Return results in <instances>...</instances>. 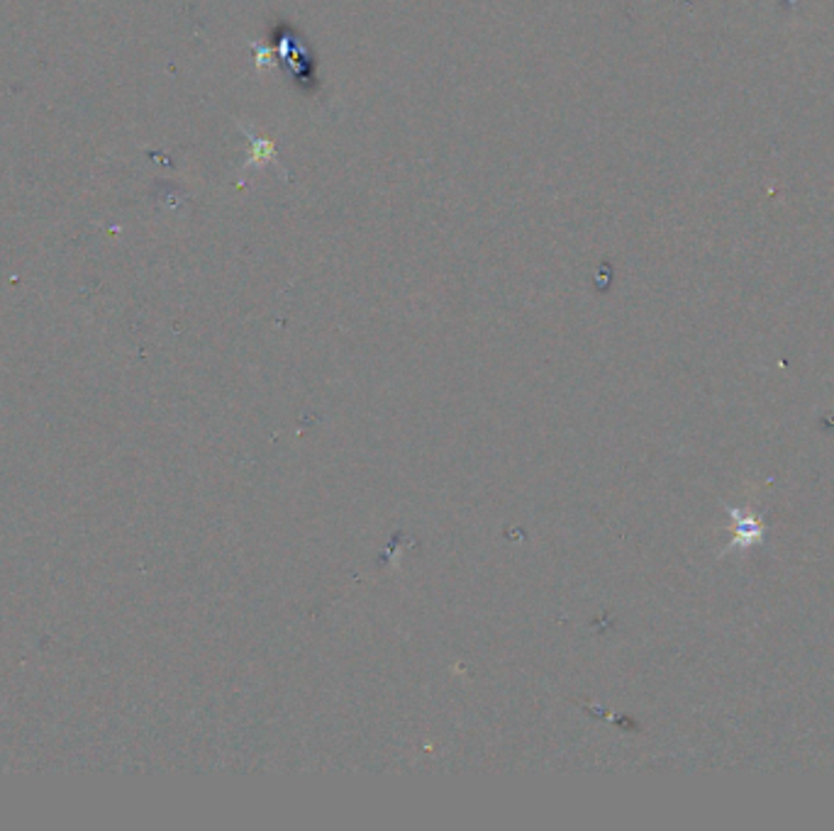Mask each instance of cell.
Wrapping results in <instances>:
<instances>
[{
	"instance_id": "cell-1",
	"label": "cell",
	"mask_w": 834,
	"mask_h": 831,
	"mask_svg": "<svg viewBox=\"0 0 834 831\" xmlns=\"http://www.w3.org/2000/svg\"><path fill=\"white\" fill-rule=\"evenodd\" d=\"M764 537V525L757 517L751 520H735V539H739L741 547L745 543H757Z\"/></svg>"
}]
</instances>
